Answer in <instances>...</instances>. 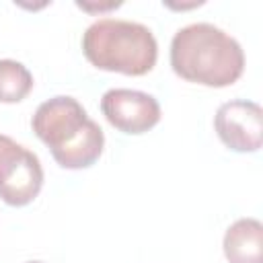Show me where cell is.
<instances>
[{"mask_svg":"<svg viewBox=\"0 0 263 263\" xmlns=\"http://www.w3.org/2000/svg\"><path fill=\"white\" fill-rule=\"evenodd\" d=\"M43 187V168L37 154L0 134V197L21 208L31 203Z\"/></svg>","mask_w":263,"mask_h":263,"instance_id":"4","label":"cell"},{"mask_svg":"<svg viewBox=\"0 0 263 263\" xmlns=\"http://www.w3.org/2000/svg\"><path fill=\"white\" fill-rule=\"evenodd\" d=\"M101 111L107 121L123 134H144L160 121L158 101L142 90L111 88L101 99Z\"/></svg>","mask_w":263,"mask_h":263,"instance_id":"6","label":"cell"},{"mask_svg":"<svg viewBox=\"0 0 263 263\" xmlns=\"http://www.w3.org/2000/svg\"><path fill=\"white\" fill-rule=\"evenodd\" d=\"M224 255L230 263H263V224L240 218L224 234Z\"/></svg>","mask_w":263,"mask_h":263,"instance_id":"7","label":"cell"},{"mask_svg":"<svg viewBox=\"0 0 263 263\" xmlns=\"http://www.w3.org/2000/svg\"><path fill=\"white\" fill-rule=\"evenodd\" d=\"M27 263H41V261H27Z\"/></svg>","mask_w":263,"mask_h":263,"instance_id":"10","label":"cell"},{"mask_svg":"<svg viewBox=\"0 0 263 263\" xmlns=\"http://www.w3.org/2000/svg\"><path fill=\"white\" fill-rule=\"evenodd\" d=\"M31 127L62 168H88L99 160L105 146L101 125L68 95H58L41 103L31 119Z\"/></svg>","mask_w":263,"mask_h":263,"instance_id":"2","label":"cell"},{"mask_svg":"<svg viewBox=\"0 0 263 263\" xmlns=\"http://www.w3.org/2000/svg\"><path fill=\"white\" fill-rule=\"evenodd\" d=\"M33 88V76L16 60H0V103H18Z\"/></svg>","mask_w":263,"mask_h":263,"instance_id":"8","label":"cell"},{"mask_svg":"<svg viewBox=\"0 0 263 263\" xmlns=\"http://www.w3.org/2000/svg\"><path fill=\"white\" fill-rule=\"evenodd\" d=\"M171 66L187 82L224 88L245 70L240 43L212 23H193L179 29L171 41Z\"/></svg>","mask_w":263,"mask_h":263,"instance_id":"1","label":"cell"},{"mask_svg":"<svg viewBox=\"0 0 263 263\" xmlns=\"http://www.w3.org/2000/svg\"><path fill=\"white\" fill-rule=\"evenodd\" d=\"M80 8H84V10H109V8H117V6H121V2H109V4H105V6H88V4H82V2H76Z\"/></svg>","mask_w":263,"mask_h":263,"instance_id":"9","label":"cell"},{"mask_svg":"<svg viewBox=\"0 0 263 263\" xmlns=\"http://www.w3.org/2000/svg\"><path fill=\"white\" fill-rule=\"evenodd\" d=\"M214 127L222 144L234 152H257L263 144V111L253 101H228L218 107Z\"/></svg>","mask_w":263,"mask_h":263,"instance_id":"5","label":"cell"},{"mask_svg":"<svg viewBox=\"0 0 263 263\" xmlns=\"http://www.w3.org/2000/svg\"><path fill=\"white\" fill-rule=\"evenodd\" d=\"M82 51L99 70L144 76L156 64L158 43L146 25L101 18L84 31Z\"/></svg>","mask_w":263,"mask_h":263,"instance_id":"3","label":"cell"}]
</instances>
